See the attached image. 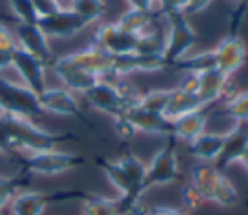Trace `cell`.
<instances>
[{
	"mask_svg": "<svg viewBox=\"0 0 248 215\" xmlns=\"http://www.w3.org/2000/svg\"><path fill=\"white\" fill-rule=\"evenodd\" d=\"M116 161H118V165L124 169V172L128 174V178L136 184L138 192L143 194V192H141V184H143V178H145V163H143L140 157L132 155V153L122 155V157H118Z\"/></svg>",
	"mask_w": 248,
	"mask_h": 215,
	"instance_id": "obj_25",
	"label": "cell"
},
{
	"mask_svg": "<svg viewBox=\"0 0 248 215\" xmlns=\"http://www.w3.org/2000/svg\"><path fill=\"white\" fill-rule=\"evenodd\" d=\"M56 2H58V0H56Z\"/></svg>",
	"mask_w": 248,
	"mask_h": 215,
	"instance_id": "obj_42",
	"label": "cell"
},
{
	"mask_svg": "<svg viewBox=\"0 0 248 215\" xmlns=\"http://www.w3.org/2000/svg\"><path fill=\"white\" fill-rule=\"evenodd\" d=\"M213 50V58H215V68L219 72H223L225 76L234 74L246 60V45L240 37L236 35H229L223 37Z\"/></svg>",
	"mask_w": 248,
	"mask_h": 215,
	"instance_id": "obj_12",
	"label": "cell"
},
{
	"mask_svg": "<svg viewBox=\"0 0 248 215\" xmlns=\"http://www.w3.org/2000/svg\"><path fill=\"white\" fill-rule=\"evenodd\" d=\"M37 27L45 33L46 39H70V37L85 31V27H89V23L83 21L76 12L60 8L54 14L41 17L37 21Z\"/></svg>",
	"mask_w": 248,
	"mask_h": 215,
	"instance_id": "obj_7",
	"label": "cell"
},
{
	"mask_svg": "<svg viewBox=\"0 0 248 215\" xmlns=\"http://www.w3.org/2000/svg\"><path fill=\"white\" fill-rule=\"evenodd\" d=\"M238 163H240V167L248 172V147H246V151L242 153V157H240V161H238Z\"/></svg>",
	"mask_w": 248,
	"mask_h": 215,
	"instance_id": "obj_38",
	"label": "cell"
},
{
	"mask_svg": "<svg viewBox=\"0 0 248 215\" xmlns=\"http://www.w3.org/2000/svg\"><path fill=\"white\" fill-rule=\"evenodd\" d=\"M180 180V165L174 151V138H167V143L157 149L151 161L145 165V178L141 184V192H147L157 186L172 184Z\"/></svg>",
	"mask_w": 248,
	"mask_h": 215,
	"instance_id": "obj_4",
	"label": "cell"
},
{
	"mask_svg": "<svg viewBox=\"0 0 248 215\" xmlns=\"http://www.w3.org/2000/svg\"><path fill=\"white\" fill-rule=\"evenodd\" d=\"M225 174L215 167V165H200L192 170V178L190 182L198 188V192L203 196L205 201H213L215 200V194L223 182Z\"/></svg>",
	"mask_w": 248,
	"mask_h": 215,
	"instance_id": "obj_18",
	"label": "cell"
},
{
	"mask_svg": "<svg viewBox=\"0 0 248 215\" xmlns=\"http://www.w3.org/2000/svg\"><path fill=\"white\" fill-rule=\"evenodd\" d=\"M196 76H198V97L207 107L225 97V89L229 87V76H225L217 68L196 72Z\"/></svg>",
	"mask_w": 248,
	"mask_h": 215,
	"instance_id": "obj_16",
	"label": "cell"
},
{
	"mask_svg": "<svg viewBox=\"0 0 248 215\" xmlns=\"http://www.w3.org/2000/svg\"><path fill=\"white\" fill-rule=\"evenodd\" d=\"M165 19L169 21V33L165 37V52L163 58L169 68H174L184 56H188L190 48L198 41V33L190 25L188 17L182 12L167 14Z\"/></svg>",
	"mask_w": 248,
	"mask_h": 215,
	"instance_id": "obj_3",
	"label": "cell"
},
{
	"mask_svg": "<svg viewBox=\"0 0 248 215\" xmlns=\"http://www.w3.org/2000/svg\"><path fill=\"white\" fill-rule=\"evenodd\" d=\"M14 48H17L16 37H14V29L8 27L4 21H0V50L12 52Z\"/></svg>",
	"mask_w": 248,
	"mask_h": 215,
	"instance_id": "obj_32",
	"label": "cell"
},
{
	"mask_svg": "<svg viewBox=\"0 0 248 215\" xmlns=\"http://www.w3.org/2000/svg\"><path fill=\"white\" fill-rule=\"evenodd\" d=\"M12 68H16V72L23 79V85H27L31 91H35L37 95L45 91V87H46V83H45L46 64L43 60H39L37 56L29 54L17 46L12 50Z\"/></svg>",
	"mask_w": 248,
	"mask_h": 215,
	"instance_id": "obj_10",
	"label": "cell"
},
{
	"mask_svg": "<svg viewBox=\"0 0 248 215\" xmlns=\"http://www.w3.org/2000/svg\"><path fill=\"white\" fill-rule=\"evenodd\" d=\"M14 37H16V43H17L19 48H23L25 52L37 56L39 60H43L46 64V68H50V64L54 62L52 50H50V43H48V39L45 37V33L37 25L16 23Z\"/></svg>",
	"mask_w": 248,
	"mask_h": 215,
	"instance_id": "obj_11",
	"label": "cell"
},
{
	"mask_svg": "<svg viewBox=\"0 0 248 215\" xmlns=\"http://www.w3.org/2000/svg\"><path fill=\"white\" fill-rule=\"evenodd\" d=\"M0 112L35 118L43 112V108L35 91H31L23 83H16L0 76Z\"/></svg>",
	"mask_w": 248,
	"mask_h": 215,
	"instance_id": "obj_5",
	"label": "cell"
},
{
	"mask_svg": "<svg viewBox=\"0 0 248 215\" xmlns=\"http://www.w3.org/2000/svg\"><path fill=\"white\" fill-rule=\"evenodd\" d=\"M159 12H147V10H138V8H128L114 23L128 35L132 37H140L143 33H147L149 29H153V21L155 17H159Z\"/></svg>",
	"mask_w": 248,
	"mask_h": 215,
	"instance_id": "obj_19",
	"label": "cell"
},
{
	"mask_svg": "<svg viewBox=\"0 0 248 215\" xmlns=\"http://www.w3.org/2000/svg\"><path fill=\"white\" fill-rule=\"evenodd\" d=\"M182 203H184V207L188 209V211H196V209H200L203 203H205V200H203V196L198 192V188L192 184V182H186L184 186H182Z\"/></svg>",
	"mask_w": 248,
	"mask_h": 215,
	"instance_id": "obj_31",
	"label": "cell"
},
{
	"mask_svg": "<svg viewBox=\"0 0 248 215\" xmlns=\"http://www.w3.org/2000/svg\"><path fill=\"white\" fill-rule=\"evenodd\" d=\"M213 0H188L186 2V8H184V15H190V14H198V12H203Z\"/></svg>",
	"mask_w": 248,
	"mask_h": 215,
	"instance_id": "obj_35",
	"label": "cell"
},
{
	"mask_svg": "<svg viewBox=\"0 0 248 215\" xmlns=\"http://www.w3.org/2000/svg\"><path fill=\"white\" fill-rule=\"evenodd\" d=\"M76 198H89V194L79 190H58V192H35V190H23L14 196L10 201V213L12 215H43L48 203L52 201H66Z\"/></svg>",
	"mask_w": 248,
	"mask_h": 215,
	"instance_id": "obj_6",
	"label": "cell"
},
{
	"mask_svg": "<svg viewBox=\"0 0 248 215\" xmlns=\"http://www.w3.org/2000/svg\"><path fill=\"white\" fill-rule=\"evenodd\" d=\"M248 147V120H234L232 128L223 134L221 155L215 161V167L221 170L232 163H238L242 153Z\"/></svg>",
	"mask_w": 248,
	"mask_h": 215,
	"instance_id": "obj_13",
	"label": "cell"
},
{
	"mask_svg": "<svg viewBox=\"0 0 248 215\" xmlns=\"http://www.w3.org/2000/svg\"><path fill=\"white\" fill-rule=\"evenodd\" d=\"M27 178V174H16V176H2L0 178V211H4V207L10 205V201L14 200V196L17 194V188L21 186V182Z\"/></svg>",
	"mask_w": 248,
	"mask_h": 215,
	"instance_id": "obj_30",
	"label": "cell"
},
{
	"mask_svg": "<svg viewBox=\"0 0 248 215\" xmlns=\"http://www.w3.org/2000/svg\"><path fill=\"white\" fill-rule=\"evenodd\" d=\"M0 178H2V176H0Z\"/></svg>",
	"mask_w": 248,
	"mask_h": 215,
	"instance_id": "obj_41",
	"label": "cell"
},
{
	"mask_svg": "<svg viewBox=\"0 0 248 215\" xmlns=\"http://www.w3.org/2000/svg\"><path fill=\"white\" fill-rule=\"evenodd\" d=\"M221 147H223V134H215V132H203L196 139L188 141L190 155L205 163H215L221 155Z\"/></svg>",
	"mask_w": 248,
	"mask_h": 215,
	"instance_id": "obj_20",
	"label": "cell"
},
{
	"mask_svg": "<svg viewBox=\"0 0 248 215\" xmlns=\"http://www.w3.org/2000/svg\"><path fill=\"white\" fill-rule=\"evenodd\" d=\"M110 81H112V85H114L116 93L120 95V99H122V103L126 105V108H128V110L140 105V101H141V95H143V93H141V91H140L132 81H128L126 77H112Z\"/></svg>",
	"mask_w": 248,
	"mask_h": 215,
	"instance_id": "obj_28",
	"label": "cell"
},
{
	"mask_svg": "<svg viewBox=\"0 0 248 215\" xmlns=\"http://www.w3.org/2000/svg\"><path fill=\"white\" fill-rule=\"evenodd\" d=\"M8 6L12 10V14H14V17L17 19V23L37 25L39 15H37L33 0H8Z\"/></svg>",
	"mask_w": 248,
	"mask_h": 215,
	"instance_id": "obj_29",
	"label": "cell"
},
{
	"mask_svg": "<svg viewBox=\"0 0 248 215\" xmlns=\"http://www.w3.org/2000/svg\"><path fill=\"white\" fill-rule=\"evenodd\" d=\"M68 139H72V134H54L35 124L33 118L0 112V153L29 155L56 149Z\"/></svg>",
	"mask_w": 248,
	"mask_h": 215,
	"instance_id": "obj_1",
	"label": "cell"
},
{
	"mask_svg": "<svg viewBox=\"0 0 248 215\" xmlns=\"http://www.w3.org/2000/svg\"><path fill=\"white\" fill-rule=\"evenodd\" d=\"M39 103L43 112H52L60 116H72V118H83L79 103L76 101L74 93L66 87H45L43 93H39Z\"/></svg>",
	"mask_w": 248,
	"mask_h": 215,
	"instance_id": "obj_14",
	"label": "cell"
},
{
	"mask_svg": "<svg viewBox=\"0 0 248 215\" xmlns=\"http://www.w3.org/2000/svg\"><path fill=\"white\" fill-rule=\"evenodd\" d=\"M0 215H12L10 211H0Z\"/></svg>",
	"mask_w": 248,
	"mask_h": 215,
	"instance_id": "obj_39",
	"label": "cell"
},
{
	"mask_svg": "<svg viewBox=\"0 0 248 215\" xmlns=\"http://www.w3.org/2000/svg\"><path fill=\"white\" fill-rule=\"evenodd\" d=\"M81 215H122L118 200H110L107 196H89L83 200Z\"/></svg>",
	"mask_w": 248,
	"mask_h": 215,
	"instance_id": "obj_22",
	"label": "cell"
},
{
	"mask_svg": "<svg viewBox=\"0 0 248 215\" xmlns=\"http://www.w3.org/2000/svg\"><path fill=\"white\" fill-rule=\"evenodd\" d=\"M12 66V52H6V50H0V72L10 68Z\"/></svg>",
	"mask_w": 248,
	"mask_h": 215,
	"instance_id": "obj_37",
	"label": "cell"
},
{
	"mask_svg": "<svg viewBox=\"0 0 248 215\" xmlns=\"http://www.w3.org/2000/svg\"><path fill=\"white\" fill-rule=\"evenodd\" d=\"M70 10L76 12L83 21H87L91 25L107 12V4H105V0H72Z\"/></svg>",
	"mask_w": 248,
	"mask_h": 215,
	"instance_id": "obj_24",
	"label": "cell"
},
{
	"mask_svg": "<svg viewBox=\"0 0 248 215\" xmlns=\"http://www.w3.org/2000/svg\"><path fill=\"white\" fill-rule=\"evenodd\" d=\"M238 2H244V0H238Z\"/></svg>",
	"mask_w": 248,
	"mask_h": 215,
	"instance_id": "obj_40",
	"label": "cell"
},
{
	"mask_svg": "<svg viewBox=\"0 0 248 215\" xmlns=\"http://www.w3.org/2000/svg\"><path fill=\"white\" fill-rule=\"evenodd\" d=\"M145 215H186V211L178 207H170V205H153L147 209Z\"/></svg>",
	"mask_w": 248,
	"mask_h": 215,
	"instance_id": "obj_34",
	"label": "cell"
},
{
	"mask_svg": "<svg viewBox=\"0 0 248 215\" xmlns=\"http://www.w3.org/2000/svg\"><path fill=\"white\" fill-rule=\"evenodd\" d=\"M114 130H116V134L122 136V138H132V136L136 134V130L132 128V124L128 122L126 116H120V118L114 120Z\"/></svg>",
	"mask_w": 248,
	"mask_h": 215,
	"instance_id": "obj_33",
	"label": "cell"
},
{
	"mask_svg": "<svg viewBox=\"0 0 248 215\" xmlns=\"http://www.w3.org/2000/svg\"><path fill=\"white\" fill-rule=\"evenodd\" d=\"M83 95H85V101H87L95 110H99V112L110 116L112 120H116V118H120V116H124V114L128 112L126 105L122 103V99H120V95L116 93V89H114V85H112L110 79H99V81H97L91 89H87Z\"/></svg>",
	"mask_w": 248,
	"mask_h": 215,
	"instance_id": "obj_9",
	"label": "cell"
},
{
	"mask_svg": "<svg viewBox=\"0 0 248 215\" xmlns=\"http://www.w3.org/2000/svg\"><path fill=\"white\" fill-rule=\"evenodd\" d=\"M83 163H85V157L72 153V151H62V149L29 153V155H23V159H21L23 172L39 174V176H56V174L68 172L72 169H78Z\"/></svg>",
	"mask_w": 248,
	"mask_h": 215,
	"instance_id": "obj_2",
	"label": "cell"
},
{
	"mask_svg": "<svg viewBox=\"0 0 248 215\" xmlns=\"http://www.w3.org/2000/svg\"><path fill=\"white\" fill-rule=\"evenodd\" d=\"M124 116L128 118V122L132 124L136 132L161 136V138H172V120L167 118L165 114H157L141 107H134Z\"/></svg>",
	"mask_w": 248,
	"mask_h": 215,
	"instance_id": "obj_15",
	"label": "cell"
},
{
	"mask_svg": "<svg viewBox=\"0 0 248 215\" xmlns=\"http://www.w3.org/2000/svg\"><path fill=\"white\" fill-rule=\"evenodd\" d=\"M134 52L141 54V56H163V52H165V37L157 29H149L147 33L138 37Z\"/></svg>",
	"mask_w": 248,
	"mask_h": 215,
	"instance_id": "obj_23",
	"label": "cell"
},
{
	"mask_svg": "<svg viewBox=\"0 0 248 215\" xmlns=\"http://www.w3.org/2000/svg\"><path fill=\"white\" fill-rule=\"evenodd\" d=\"M128 8H138V10H147V12H157V0H126Z\"/></svg>",
	"mask_w": 248,
	"mask_h": 215,
	"instance_id": "obj_36",
	"label": "cell"
},
{
	"mask_svg": "<svg viewBox=\"0 0 248 215\" xmlns=\"http://www.w3.org/2000/svg\"><path fill=\"white\" fill-rule=\"evenodd\" d=\"M136 41L138 37L124 33L116 23H99L91 35V45L112 56L132 54L136 48Z\"/></svg>",
	"mask_w": 248,
	"mask_h": 215,
	"instance_id": "obj_8",
	"label": "cell"
},
{
	"mask_svg": "<svg viewBox=\"0 0 248 215\" xmlns=\"http://www.w3.org/2000/svg\"><path fill=\"white\" fill-rule=\"evenodd\" d=\"M202 108H207V105L196 93H188V91H182L180 87H174L172 93H170V101H169L165 116L174 120V118H178L182 114H188V112H194V110H202Z\"/></svg>",
	"mask_w": 248,
	"mask_h": 215,
	"instance_id": "obj_21",
	"label": "cell"
},
{
	"mask_svg": "<svg viewBox=\"0 0 248 215\" xmlns=\"http://www.w3.org/2000/svg\"><path fill=\"white\" fill-rule=\"evenodd\" d=\"M219 114L229 116L232 120H248V91L234 93L231 99H227Z\"/></svg>",
	"mask_w": 248,
	"mask_h": 215,
	"instance_id": "obj_27",
	"label": "cell"
},
{
	"mask_svg": "<svg viewBox=\"0 0 248 215\" xmlns=\"http://www.w3.org/2000/svg\"><path fill=\"white\" fill-rule=\"evenodd\" d=\"M205 124H207L205 108L182 114V116L172 120V138L174 139L192 141V139H196L198 136H202L205 132Z\"/></svg>",
	"mask_w": 248,
	"mask_h": 215,
	"instance_id": "obj_17",
	"label": "cell"
},
{
	"mask_svg": "<svg viewBox=\"0 0 248 215\" xmlns=\"http://www.w3.org/2000/svg\"><path fill=\"white\" fill-rule=\"evenodd\" d=\"M170 93H172V89H151V91L141 95V101L138 107L151 110V112H157V114H165L169 101H170Z\"/></svg>",
	"mask_w": 248,
	"mask_h": 215,
	"instance_id": "obj_26",
	"label": "cell"
}]
</instances>
